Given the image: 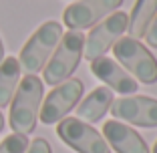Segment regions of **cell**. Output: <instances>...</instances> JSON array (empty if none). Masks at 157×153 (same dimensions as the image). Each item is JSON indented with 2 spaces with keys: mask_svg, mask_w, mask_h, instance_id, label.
<instances>
[{
  "mask_svg": "<svg viewBox=\"0 0 157 153\" xmlns=\"http://www.w3.org/2000/svg\"><path fill=\"white\" fill-rule=\"evenodd\" d=\"M26 153H52V149L44 137H36V139H33L28 143Z\"/></svg>",
  "mask_w": 157,
  "mask_h": 153,
  "instance_id": "obj_16",
  "label": "cell"
},
{
  "mask_svg": "<svg viewBox=\"0 0 157 153\" xmlns=\"http://www.w3.org/2000/svg\"><path fill=\"white\" fill-rule=\"evenodd\" d=\"M157 14V0H135L133 10L129 14V26L127 33L131 34V38H143L147 33L149 24L153 22Z\"/></svg>",
  "mask_w": 157,
  "mask_h": 153,
  "instance_id": "obj_13",
  "label": "cell"
},
{
  "mask_svg": "<svg viewBox=\"0 0 157 153\" xmlns=\"http://www.w3.org/2000/svg\"><path fill=\"white\" fill-rule=\"evenodd\" d=\"M91 73L99 81H103L107 85V89L117 91L119 95H133V93H137V89H139L137 81L115 59H109L107 55L91 60Z\"/></svg>",
  "mask_w": 157,
  "mask_h": 153,
  "instance_id": "obj_10",
  "label": "cell"
},
{
  "mask_svg": "<svg viewBox=\"0 0 157 153\" xmlns=\"http://www.w3.org/2000/svg\"><path fill=\"white\" fill-rule=\"evenodd\" d=\"M4 129V117H2V113H0V131Z\"/></svg>",
  "mask_w": 157,
  "mask_h": 153,
  "instance_id": "obj_19",
  "label": "cell"
},
{
  "mask_svg": "<svg viewBox=\"0 0 157 153\" xmlns=\"http://www.w3.org/2000/svg\"><path fill=\"white\" fill-rule=\"evenodd\" d=\"M153 153H157V141H155V145H153Z\"/></svg>",
  "mask_w": 157,
  "mask_h": 153,
  "instance_id": "obj_20",
  "label": "cell"
},
{
  "mask_svg": "<svg viewBox=\"0 0 157 153\" xmlns=\"http://www.w3.org/2000/svg\"><path fill=\"white\" fill-rule=\"evenodd\" d=\"M103 137L109 143V147L117 153H151L145 143V139L133 127L125 125L117 119H109L103 125Z\"/></svg>",
  "mask_w": 157,
  "mask_h": 153,
  "instance_id": "obj_11",
  "label": "cell"
},
{
  "mask_svg": "<svg viewBox=\"0 0 157 153\" xmlns=\"http://www.w3.org/2000/svg\"><path fill=\"white\" fill-rule=\"evenodd\" d=\"M127 26H129V14H125L123 10H115L105 16L101 22L93 26L89 36L85 38L83 56L89 63L99 56H105L107 51H111L113 44L127 33Z\"/></svg>",
  "mask_w": 157,
  "mask_h": 153,
  "instance_id": "obj_5",
  "label": "cell"
},
{
  "mask_svg": "<svg viewBox=\"0 0 157 153\" xmlns=\"http://www.w3.org/2000/svg\"><path fill=\"white\" fill-rule=\"evenodd\" d=\"M121 4L123 0H75L63 12V22L69 30H83L119 10Z\"/></svg>",
  "mask_w": 157,
  "mask_h": 153,
  "instance_id": "obj_8",
  "label": "cell"
},
{
  "mask_svg": "<svg viewBox=\"0 0 157 153\" xmlns=\"http://www.w3.org/2000/svg\"><path fill=\"white\" fill-rule=\"evenodd\" d=\"M4 60V44H2V38H0V63Z\"/></svg>",
  "mask_w": 157,
  "mask_h": 153,
  "instance_id": "obj_18",
  "label": "cell"
},
{
  "mask_svg": "<svg viewBox=\"0 0 157 153\" xmlns=\"http://www.w3.org/2000/svg\"><path fill=\"white\" fill-rule=\"evenodd\" d=\"M20 63L14 56H6L0 63V107H8L20 83Z\"/></svg>",
  "mask_w": 157,
  "mask_h": 153,
  "instance_id": "obj_14",
  "label": "cell"
},
{
  "mask_svg": "<svg viewBox=\"0 0 157 153\" xmlns=\"http://www.w3.org/2000/svg\"><path fill=\"white\" fill-rule=\"evenodd\" d=\"M113 56L117 63H121L127 73L141 85L157 83V59L149 52L145 44L131 36H121L113 44Z\"/></svg>",
  "mask_w": 157,
  "mask_h": 153,
  "instance_id": "obj_3",
  "label": "cell"
},
{
  "mask_svg": "<svg viewBox=\"0 0 157 153\" xmlns=\"http://www.w3.org/2000/svg\"><path fill=\"white\" fill-rule=\"evenodd\" d=\"M143 38L147 40L149 47L157 48V14H155V18H153V22L149 24V28H147V33H145Z\"/></svg>",
  "mask_w": 157,
  "mask_h": 153,
  "instance_id": "obj_17",
  "label": "cell"
},
{
  "mask_svg": "<svg viewBox=\"0 0 157 153\" xmlns=\"http://www.w3.org/2000/svg\"><path fill=\"white\" fill-rule=\"evenodd\" d=\"M56 135L77 153H111V147L101 133L77 117H65L56 125Z\"/></svg>",
  "mask_w": 157,
  "mask_h": 153,
  "instance_id": "obj_6",
  "label": "cell"
},
{
  "mask_svg": "<svg viewBox=\"0 0 157 153\" xmlns=\"http://www.w3.org/2000/svg\"><path fill=\"white\" fill-rule=\"evenodd\" d=\"M42 99H44V83L36 75H26L24 79H20L16 93L10 101L8 117V123L14 133L28 135L36 129Z\"/></svg>",
  "mask_w": 157,
  "mask_h": 153,
  "instance_id": "obj_1",
  "label": "cell"
},
{
  "mask_svg": "<svg viewBox=\"0 0 157 153\" xmlns=\"http://www.w3.org/2000/svg\"><path fill=\"white\" fill-rule=\"evenodd\" d=\"M83 48H85V34L81 30H69L63 34L55 52L51 55L48 63L42 69L44 83L56 87L59 83L71 79L81 59H83Z\"/></svg>",
  "mask_w": 157,
  "mask_h": 153,
  "instance_id": "obj_2",
  "label": "cell"
},
{
  "mask_svg": "<svg viewBox=\"0 0 157 153\" xmlns=\"http://www.w3.org/2000/svg\"><path fill=\"white\" fill-rule=\"evenodd\" d=\"M63 34H65L63 26L56 20H46L44 24H40L20 51V69H24L28 75H34L40 69H44L51 55L55 52L56 44L63 38Z\"/></svg>",
  "mask_w": 157,
  "mask_h": 153,
  "instance_id": "obj_4",
  "label": "cell"
},
{
  "mask_svg": "<svg viewBox=\"0 0 157 153\" xmlns=\"http://www.w3.org/2000/svg\"><path fill=\"white\" fill-rule=\"evenodd\" d=\"M113 101L115 99H113L111 89H107V87L93 89L91 93L81 101V105H78V109H77L78 117L77 119L85 121V123H97V121H101L109 113Z\"/></svg>",
  "mask_w": 157,
  "mask_h": 153,
  "instance_id": "obj_12",
  "label": "cell"
},
{
  "mask_svg": "<svg viewBox=\"0 0 157 153\" xmlns=\"http://www.w3.org/2000/svg\"><path fill=\"white\" fill-rule=\"evenodd\" d=\"M28 143H30V141H28L26 135L12 133L0 143V153H26Z\"/></svg>",
  "mask_w": 157,
  "mask_h": 153,
  "instance_id": "obj_15",
  "label": "cell"
},
{
  "mask_svg": "<svg viewBox=\"0 0 157 153\" xmlns=\"http://www.w3.org/2000/svg\"><path fill=\"white\" fill-rule=\"evenodd\" d=\"M117 121H125L135 127H157V99L145 97V95H133V97H121L113 101L109 109Z\"/></svg>",
  "mask_w": 157,
  "mask_h": 153,
  "instance_id": "obj_9",
  "label": "cell"
},
{
  "mask_svg": "<svg viewBox=\"0 0 157 153\" xmlns=\"http://www.w3.org/2000/svg\"><path fill=\"white\" fill-rule=\"evenodd\" d=\"M83 91H85V85L81 79H67L63 83H59L42 99V107L38 111L40 121L44 125H52L56 121L65 119L75 109V105L81 101Z\"/></svg>",
  "mask_w": 157,
  "mask_h": 153,
  "instance_id": "obj_7",
  "label": "cell"
}]
</instances>
